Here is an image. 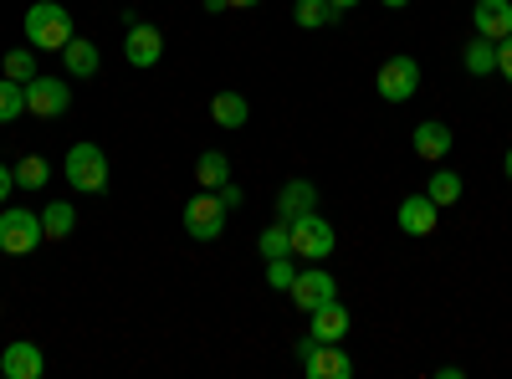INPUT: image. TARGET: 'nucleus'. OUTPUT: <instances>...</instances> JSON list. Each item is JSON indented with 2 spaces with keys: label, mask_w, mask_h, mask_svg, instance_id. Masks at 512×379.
<instances>
[{
  "label": "nucleus",
  "mask_w": 512,
  "mask_h": 379,
  "mask_svg": "<svg viewBox=\"0 0 512 379\" xmlns=\"http://www.w3.org/2000/svg\"><path fill=\"white\" fill-rule=\"evenodd\" d=\"M21 26H26V47H36V52H62L67 41L77 36V26H72V11L67 6H57V0H36V6L21 16Z\"/></svg>",
  "instance_id": "nucleus-1"
},
{
  "label": "nucleus",
  "mask_w": 512,
  "mask_h": 379,
  "mask_svg": "<svg viewBox=\"0 0 512 379\" xmlns=\"http://www.w3.org/2000/svg\"><path fill=\"white\" fill-rule=\"evenodd\" d=\"M62 175H67V185H72L77 195H103V190H108V154H103L93 139H82V144L67 149Z\"/></svg>",
  "instance_id": "nucleus-2"
},
{
  "label": "nucleus",
  "mask_w": 512,
  "mask_h": 379,
  "mask_svg": "<svg viewBox=\"0 0 512 379\" xmlns=\"http://www.w3.org/2000/svg\"><path fill=\"white\" fill-rule=\"evenodd\" d=\"M287 231H292V257H297V262H328L333 246H338V231L318 216V210L287 221Z\"/></svg>",
  "instance_id": "nucleus-3"
},
{
  "label": "nucleus",
  "mask_w": 512,
  "mask_h": 379,
  "mask_svg": "<svg viewBox=\"0 0 512 379\" xmlns=\"http://www.w3.org/2000/svg\"><path fill=\"white\" fill-rule=\"evenodd\" d=\"M297 369H303L308 379H349L354 359L338 344H323V339H313V333H303V339H297Z\"/></svg>",
  "instance_id": "nucleus-4"
},
{
  "label": "nucleus",
  "mask_w": 512,
  "mask_h": 379,
  "mask_svg": "<svg viewBox=\"0 0 512 379\" xmlns=\"http://www.w3.org/2000/svg\"><path fill=\"white\" fill-rule=\"evenodd\" d=\"M41 241H47V231H41L36 210H26V205L0 210V251H6V257H31Z\"/></svg>",
  "instance_id": "nucleus-5"
},
{
  "label": "nucleus",
  "mask_w": 512,
  "mask_h": 379,
  "mask_svg": "<svg viewBox=\"0 0 512 379\" xmlns=\"http://www.w3.org/2000/svg\"><path fill=\"white\" fill-rule=\"evenodd\" d=\"M226 216H231V210L221 205V195H216V190L190 195V200H185V210H180V221H185V236H190V241H216V236L226 231Z\"/></svg>",
  "instance_id": "nucleus-6"
},
{
  "label": "nucleus",
  "mask_w": 512,
  "mask_h": 379,
  "mask_svg": "<svg viewBox=\"0 0 512 379\" xmlns=\"http://www.w3.org/2000/svg\"><path fill=\"white\" fill-rule=\"evenodd\" d=\"M374 82H379V98L384 103H410L420 93V62L415 57H384Z\"/></svg>",
  "instance_id": "nucleus-7"
},
{
  "label": "nucleus",
  "mask_w": 512,
  "mask_h": 379,
  "mask_svg": "<svg viewBox=\"0 0 512 379\" xmlns=\"http://www.w3.org/2000/svg\"><path fill=\"white\" fill-rule=\"evenodd\" d=\"M123 57H128V67H139V72L159 67V57H164V31H159V26H149V21H134V16H128V31H123Z\"/></svg>",
  "instance_id": "nucleus-8"
},
{
  "label": "nucleus",
  "mask_w": 512,
  "mask_h": 379,
  "mask_svg": "<svg viewBox=\"0 0 512 379\" xmlns=\"http://www.w3.org/2000/svg\"><path fill=\"white\" fill-rule=\"evenodd\" d=\"M72 108V88L62 77H47V72H36L31 82H26V113H36V118H62Z\"/></svg>",
  "instance_id": "nucleus-9"
},
{
  "label": "nucleus",
  "mask_w": 512,
  "mask_h": 379,
  "mask_svg": "<svg viewBox=\"0 0 512 379\" xmlns=\"http://www.w3.org/2000/svg\"><path fill=\"white\" fill-rule=\"evenodd\" d=\"M287 298H292L297 308H303V313H313V308H323V303H333V298H338V282H333V272L308 267V272H297V277H292Z\"/></svg>",
  "instance_id": "nucleus-10"
},
{
  "label": "nucleus",
  "mask_w": 512,
  "mask_h": 379,
  "mask_svg": "<svg viewBox=\"0 0 512 379\" xmlns=\"http://www.w3.org/2000/svg\"><path fill=\"white\" fill-rule=\"evenodd\" d=\"M395 226L405 231V236H431L436 226H441V205L431 200V195H405L400 200V210H395Z\"/></svg>",
  "instance_id": "nucleus-11"
},
{
  "label": "nucleus",
  "mask_w": 512,
  "mask_h": 379,
  "mask_svg": "<svg viewBox=\"0 0 512 379\" xmlns=\"http://www.w3.org/2000/svg\"><path fill=\"white\" fill-rule=\"evenodd\" d=\"M0 374L6 379H41L47 374V354H41V344H31V339H16V344H6V354H0Z\"/></svg>",
  "instance_id": "nucleus-12"
},
{
  "label": "nucleus",
  "mask_w": 512,
  "mask_h": 379,
  "mask_svg": "<svg viewBox=\"0 0 512 379\" xmlns=\"http://www.w3.org/2000/svg\"><path fill=\"white\" fill-rule=\"evenodd\" d=\"M410 144H415V154H420L425 164H441V159L451 154L456 134H451V123H441V118H425V123H415Z\"/></svg>",
  "instance_id": "nucleus-13"
},
{
  "label": "nucleus",
  "mask_w": 512,
  "mask_h": 379,
  "mask_svg": "<svg viewBox=\"0 0 512 379\" xmlns=\"http://www.w3.org/2000/svg\"><path fill=\"white\" fill-rule=\"evenodd\" d=\"M349 328H354V318H349V308L338 303V298L308 313V333H313V339H323V344H344Z\"/></svg>",
  "instance_id": "nucleus-14"
},
{
  "label": "nucleus",
  "mask_w": 512,
  "mask_h": 379,
  "mask_svg": "<svg viewBox=\"0 0 512 379\" xmlns=\"http://www.w3.org/2000/svg\"><path fill=\"white\" fill-rule=\"evenodd\" d=\"M472 31L487 36V41L512 36V0H477L472 6Z\"/></svg>",
  "instance_id": "nucleus-15"
},
{
  "label": "nucleus",
  "mask_w": 512,
  "mask_h": 379,
  "mask_svg": "<svg viewBox=\"0 0 512 379\" xmlns=\"http://www.w3.org/2000/svg\"><path fill=\"white\" fill-rule=\"evenodd\" d=\"M308 210H318V185L313 180H287L277 190V216L282 221H297V216H308Z\"/></svg>",
  "instance_id": "nucleus-16"
},
{
  "label": "nucleus",
  "mask_w": 512,
  "mask_h": 379,
  "mask_svg": "<svg viewBox=\"0 0 512 379\" xmlns=\"http://www.w3.org/2000/svg\"><path fill=\"white\" fill-rule=\"evenodd\" d=\"M246 118H251V103L241 98V93H216L210 98V123H216V129H246Z\"/></svg>",
  "instance_id": "nucleus-17"
},
{
  "label": "nucleus",
  "mask_w": 512,
  "mask_h": 379,
  "mask_svg": "<svg viewBox=\"0 0 512 379\" xmlns=\"http://www.w3.org/2000/svg\"><path fill=\"white\" fill-rule=\"evenodd\" d=\"M57 57L67 62V72H72V77H98V67H103L98 47H93V41H82V36H72Z\"/></svg>",
  "instance_id": "nucleus-18"
},
{
  "label": "nucleus",
  "mask_w": 512,
  "mask_h": 379,
  "mask_svg": "<svg viewBox=\"0 0 512 379\" xmlns=\"http://www.w3.org/2000/svg\"><path fill=\"white\" fill-rule=\"evenodd\" d=\"M41 231H47V241H67L77 231V205L72 200H52L47 210H41Z\"/></svg>",
  "instance_id": "nucleus-19"
},
{
  "label": "nucleus",
  "mask_w": 512,
  "mask_h": 379,
  "mask_svg": "<svg viewBox=\"0 0 512 379\" xmlns=\"http://www.w3.org/2000/svg\"><path fill=\"white\" fill-rule=\"evenodd\" d=\"M231 180V159L221 154V149H205L200 159H195V185L200 190H221Z\"/></svg>",
  "instance_id": "nucleus-20"
},
{
  "label": "nucleus",
  "mask_w": 512,
  "mask_h": 379,
  "mask_svg": "<svg viewBox=\"0 0 512 379\" xmlns=\"http://www.w3.org/2000/svg\"><path fill=\"white\" fill-rule=\"evenodd\" d=\"M461 62H466V72H472V77H492L497 72V41L472 36V41H466V52H461Z\"/></svg>",
  "instance_id": "nucleus-21"
},
{
  "label": "nucleus",
  "mask_w": 512,
  "mask_h": 379,
  "mask_svg": "<svg viewBox=\"0 0 512 379\" xmlns=\"http://www.w3.org/2000/svg\"><path fill=\"white\" fill-rule=\"evenodd\" d=\"M11 175H16V190H41V185L52 180V164L41 159V154H21L11 164Z\"/></svg>",
  "instance_id": "nucleus-22"
},
{
  "label": "nucleus",
  "mask_w": 512,
  "mask_h": 379,
  "mask_svg": "<svg viewBox=\"0 0 512 379\" xmlns=\"http://www.w3.org/2000/svg\"><path fill=\"white\" fill-rule=\"evenodd\" d=\"M292 21L303 26V31H323V26H333V21H338V11L328 6V0H297Z\"/></svg>",
  "instance_id": "nucleus-23"
},
{
  "label": "nucleus",
  "mask_w": 512,
  "mask_h": 379,
  "mask_svg": "<svg viewBox=\"0 0 512 379\" xmlns=\"http://www.w3.org/2000/svg\"><path fill=\"white\" fill-rule=\"evenodd\" d=\"M256 246H262V262H277V257H292V231H287V221L277 216L267 231H262V241H256Z\"/></svg>",
  "instance_id": "nucleus-24"
},
{
  "label": "nucleus",
  "mask_w": 512,
  "mask_h": 379,
  "mask_svg": "<svg viewBox=\"0 0 512 379\" xmlns=\"http://www.w3.org/2000/svg\"><path fill=\"white\" fill-rule=\"evenodd\" d=\"M425 195H431L441 210L456 205V200H461V175H456V170H436L431 180H425Z\"/></svg>",
  "instance_id": "nucleus-25"
},
{
  "label": "nucleus",
  "mask_w": 512,
  "mask_h": 379,
  "mask_svg": "<svg viewBox=\"0 0 512 379\" xmlns=\"http://www.w3.org/2000/svg\"><path fill=\"white\" fill-rule=\"evenodd\" d=\"M26 113V82L0 77V123H16Z\"/></svg>",
  "instance_id": "nucleus-26"
},
{
  "label": "nucleus",
  "mask_w": 512,
  "mask_h": 379,
  "mask_svg": "<svg viewBox=\"0 0 512 379\" xmlns=\"http://www.w3.org/2000/svg\"><path fill=\"white\" fill-rule=\"evenodd\" d=\"M41 67H36V47H11L6 52V77L11 82H31Z\"/></svg>",
  "instance_id": "nucleus-27"
},
{
  "label": "nucleus",
  "mask_w": 512,
  "mask_h": 379,
  "mask_svg": "<svg viewBox=\"0 0 512 379\" xmlns=\"http://www.w3.org/2000/svg\"><path fill=\"white\" fill-rule=\"evenodd\" d=\"M292 277H297V267H292V257H277V262H267V287H277V292H287V287H292Z\"/></svg>",
  "instance_id": "nucleus-28"
},
{
  "label": "nucleus",
  "mask_w": 512,
  "mask_h": 379,
  "mask_svg": "<svg viewBox=\"0 0 512 379\" xmlns=\"http://www.w3.org/2000/svg\"><path fill=\"white\" fill-rule=\"evenodd\" d=\"M497 72L512 82V36H502V41H497Z\"/></svg>",
  "instance_id": "nucleus-29"
},
{
  "label": "nucleus",
  "mask_w": 512,
  "mask_h": 379,
  "mask_svg": "<svg viewBox=\"0 0 512 379\" xmlns=\"http://www.w3.org/2000/svg\"><path fill=\"white\" fill-rule=\"evenodd\" d=\"M216 195H221V205H226V210H236V205L246 200V195H241V185H231V180H226V185H221Z\"/></svg>",
  "instance_id": "nucleus-30"
},
{
  "label": "nucleus",
  "mask_w": 512,
  "mask_h": 379,
  "mask_svg": "<svg viewBox=\"0 0 512 379\" xmlns=\"http://www.w3.org/2000/svg\"><path fill=\"white\" fill-rule=\"evenodd\" d=\"M11 185H16V175H11V164H0V205L11 200Z\"/></svg>",
  "instance_id": "nucleus-31"
},
{
  "label": "nucleus",
  "mask_w": 512,
  "mask_h": 379,
  "mask_svg": "<svg viewBox=\"0 0 512 379\" xmlns=\"http://www.w3.org/2000/svg\"><path fill=\"white\" fill-rule=\"evenodd\" d=\"M251 6H262V0H226V11H251Z\"/></svg>",
  "instance_id": "nucleus-32"
},
{
  "label": "nucleus",
  "mask_w": 512,
  "mask_h": 379,
  "mask_svg": "<svg viewBox=\"0 0 512 379\" xmlns=\"http://www.w3.org/2000/svg\"><path fill=\"white\" fill-rule=\"evenodd\" d=\"M328 6H333L338 16H344V11H354V6H359V0H328Z\"/></svg>",
  "instance_id": "nucleus-33"
},
{
  "label": "nucleus",
  "mask_w": 512,
  "mask_h": 379,
  "mask_svg": "<svg viewBox=\"0 0 512 379\" xmlns=\"http://www.w3.org/2000/svg\"><path fill=\"white\" fill-rule=\"evenodd\" d=\"M200 6H205L210 16H221V11H226V0H200Z\"/></svg>",
  "instance_id": "nucleus-34"
},
{
  "label": "nucleus",
  "mask_w": 512,
  "mask_h": 379,
  "mask_svg": "<svg viewBox=\"0 0 512 379\" xmlns=\"http://www.w3.org/2000/svg\"><path fill=\"white\" fill-rule=\"evenodd\" d=\"M379 6H390V11H405V6H410V0H379Z\"/></svg>",
  "instance_id": "nucleus-35"
},
{
  "label": "nucleus",
  "mask_w": 512,
  "mask_h": 379,
  "mask_svg": "<svg viewBox=\"0 0 512 379\" xmlns=\"http://www.w3.org/2000/svg\"><path fill=\"white\" fill-rule=\"evenodd\" d=\"M502 170H507V180H512V149L502 154Z\"/></svg>",
  "instance_id": "nucleus-36"
}]
</instances>
